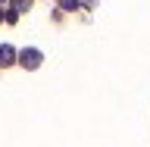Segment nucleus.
Masks as SVG:
<instances>
[{"label": "nucleus", "mask_w": 150, "mask_h": 147, "mask_svg": "<svg viewBox=\"0 0 150 147\" xmlns=\"http://www.w3.org/2000/svg\"><path fill=\"white\" fill-rule=\"evenodd\" d=\"M0 3H6V0H0Z\"/></svg>", "instance_id": "7"}, {"label": "nucleus", "mask_w": 150, "mask_h": 147, "mask_svg": "<svg viewBox=\"0 0 150 147\" xmlns=\"http://www.w3.org/2000/svg\"><path fill=\"white\" fill-rule=\"evenodd\" d=\"M31 3H35V0H9V9H16V13H25V9H31Z\"/></svg>", "instance_id": "3"}, {"label": "nucleus", "mask_w": 150, "mask_h": 147, "mask_svg": "<svg viewBox=\"0 0 150 147\" xmlns=\"http://www.w3.org/2000/svg\"><path fill=\"white\" fill-rule=\"evenodd\" d=\"M81 3L78 0H59V9H78Z\"/></svg>", "instance_id": "4"}, {"label": "nucleus", "mask_w": 150, "mask_h": 147, "mask_svg": "<svg viewBox=\"0 0 150 147\" xmlns=\"http://www.w3.org/2000/svg\"><path fill=\"white\" fill-rule=\"evenodd\" d=\"M41 60H44V56H41V50H38V47H25V50H19V63L25 66V69H38V66H41Z\"/></svg>", "instance_id": "1"}, {"label": "nucleus", "mask_w": 150, "mask_h": 147, "mask_svg": "<svg viewBox=\"0 0 150 147\" xmlns=\"http://www.w3.org/2000/svg\"><path fill=\"white\" fill-rule=\"evenodd\" d=\"M3 16H6V13H3V9H0V22H3Z\"/></svg>", "instance_id": "6"}, {"label": "nucleus", "mask_w": 150, "mask_h": 147, "mask_svg": "<svg viewBox=\"0 0 150 147\" xmlns=\"http://www.w3.org/2000/svg\"><path fill=\"white\" fill-rule=\"evenodd\" d=\"M78 3H84V6H97V0H78Z\"/></svg>", "instance_id": "5"}, {"label": "nucleus", "mask_w": 150, "mask_h": 147, "mask_svg": "<svg viewBox=\"0 0 150 147\" xmlns=\"http://www.w3.org/2000/svg\"><path fill=\"white\" fill-rule=\"evenodd\" d=\"M13 63H19V53L9 44H0V66H13Z\"/></svg>", "instance_id": "2"}]
</instances>
